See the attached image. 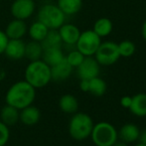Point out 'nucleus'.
Here are the masks:
<instances>
[{"label":"nucleus","mask_w":146,"mask_h":146,"mask_svg":"<svg viewBox=\"0 0 146 146\" xmlns=\"http://www.w3.org/2000/svg\"><path fill=\"white\" fill-rule=\"evenodd\" d=\"M43 46V49L53 48V47H62V39L59 34L58 30H49L46 38L41 42Z\"/></svg>","instance_id":"nucleus-25"},{"label":"nucleus","mask_w":146,"mask_h":146,"mask_svg":"<svg viewBox=\"0 0 146 146\" xmlns=\"http://www.w3.org/2000/svg\"><path fill=\"white\" fill-rule=\"evenodd\" d=\"M131 102H132V96H122V98H120L121 106H122V108H127V110L130 108Z\"/></svg>","instance_id":"nucleus-30"},{"label":"nucleus","mask_w":146,"mask_h":146,"mask_svg":"<svg viewBox=\"0 0 146 146\" xmlns=\"http://www.w3.org/2000/svg\"><path fill=\"white\" fill-rule=\"evenodd\" d=\"M66 20V15L55 4H45L38 12V21L42 22L50 30H58Z\"/></svg>","instance_id":"nucleus-5"},{"label":"nucleus","mask_w":146,"mask_h":146,"mask_svg":"<svg viewBox=\"0 0 146 146\" xmlns=\"http://www.w3.org/2000/svg\"><path fill=\"white\" fill-rule=\"evenodd\" d=\"M65 59V55L62 50V47H53V48H47L43 51L42 60L50 67L57 65L60 62Z\"/></svg>","instance_id":"nucleus-17"},{"label":"nucleus","mask_w":146,"mask_h":146,"mask_svg":"<svg viewBox=\"0 0 146 146\" xmlns=\"http://www.w3.org/2000/svg\"><path fill=\"white\" fill-rule=\"evenodd\" d=\"M94 125V120L88 113L76 112L69 122V133L73 139L83 141L90 136Z\"/></svg>","instance_id":"nucleus-3"},{"label":"nucleus","mask_w":146,"mask_h":146,"mask_svg":"<svg viewBox=\"0 0 146 146\" xmlns=\"http://www.w3.org/2000/svg\"><path fill=\"white\" fill-rule=\"evenodd\" d=\"M59 34L61 36L62 42L69 46H76L78 39L81 35V31L79 28L74 24H66L63 25L58 29Z\"/></svg>","instance_id":"nucleus-11"},{"label":"nucleus","mask_w":146,"mask_h":146,"mask_svg":"<svg viewBox=\"0 0 146 146\" xmlns=\"http://www.w3.org/2000/svg\"><path fill=\"white\" fill-rule=\"evenodd\" d=\"M59 106L65 113L74 114L79 110V102L78 98L73 94H64L59 100Z\"/></svg>","instance_id":"nucleus-19"},{"label":"nucleus","mask_w":146,"mask_h":146,"mask_svg":"<svg viewBox=\"0 0 146 146\" xmlns=\"http://www.w3.org/2000/svg\"><path fill=\"white\" fill-rule=\"evenodd\" d=\"M145 11H146V9H145Z\"/></svg>","instance_id":"nucleus-37"},{"label":"nucleus","mask_w":146,"mask_h":146,"mask_svg":"<svg viewBox=\"0 0 146 146\" xmlns=\"http://www.w3.org/2000/svg\"><path fill=\"white\" fill-rule=\"evenodd\" d=\"M25 46L26 43L22 39H9L4 54L10 60H21L25 57Z\"/></svg>","instance_id":"nucleus-10"},{"label":"nucleus","mask_w":146,"mask_h":146,"mask_svg":"<svg viewBox=\"0 0 146 146\" xmlns=\"http://www.w3.org/2000/svg\"><path fill=\"white\" fill-rule=\"evenodd\" d=\"M74 68L67 62L66 58L57 65L51 67V76L52 80L56 82H63L69 79L73 73Z\"/></svg>","instance_id":"nucleus-14"},{"label":"nucleus","mask_w":146,"mask_h":146,"mask_svg":"<svg viewBox=\"0 0 146 146\" xmlns=\"http://www.w3.org/2000/svg\"><path fill=\"white\" fill-rule=\"evenodd\" d=\"M134 146H146L145 143H142V142H138L137 144H135Z\"/></svg>","instance_id":"nucleus-36"},{"label":"nucleus","mask_w":146,"mask_h":146,"mask_svg":"<svg viewBox=\"0 0 146 146\" xmlns=\"http://www.w3.org/2000/svg\"><path fill=\"white\" fill-rule=\"evenodd\" d=\"M112 29H113L112 22L108 18L102 17L94 22L92 30L100 38H104V37H108V35H110V33L112 32Z\"/></svg>","instance_id":"nucleus-23"},{"label":"nucleus","mask_w":146,"mask_h":146,"mask_svg":"<svg viewBox=\"0 0 146 146\" xmlns=\"http://www.w3.org/2000/svg\"><path fill=\"white\" fill-rule=\"evenodd\" d=\"M36 98V88L24 80L13 84L5 96L6 104L21 110L33 104Z\"/></svg>","instance_id":"nucleus-1"},{"label":"nucleus","mask_w":146,"mask_h":146,"mask_svg":"<svg viewBox=\"0 0 146 146\" xmlns=\"http://www.w3.org/2000/svg\"><path fill=\"white\" fill-rule=\"evenodd\" d=\"M141 34H142L143 39H144L145 42H146V20H145L144 22H143L142 27H141Z\"/></svg>","instance_id":"nucleus-33"},{"label":"nucleus","mask_w":146,"mask_h":146,"mask_svg":"<svg viewBox=\"0 0 146 146\" xmlns=\"http://www.w3.org/2000/svg\"><path fill=\"white\" fill-rule=\"evenodd\" d=\"M10 138V130L9 126L4 124L0 120V146H5L8 143Z\"/></svg>","instance_id":"nucleus-28"},{"label":"nucleus","mask_w":146,"mask_h":146,"mask_svg":"<svg viewBox=\"0 0 146 146\" xmlns=\"http://www.w3.org/2000/svg\"><path fill=\"white\" fill-rule=\"evenodd\" d=\"M57 6L65 15H75L81 11L83 0H58Z\"/></svg>","instance_id":"nucleus-20"},{"label":"nucleus","mask_w":146,"mask_h":146,"mask_svg":"<svg viewBox=\"0 0 146 146\" xmlns=\"http://www.w3.org/2000/svg\"><path fill=\"white\" fill-rule=\"evenodd\" d=\"M118 46V51L120 57H124V58H129L135 53V45L129 40H123L120 43L117 44Z\"/></svg>","instance_id":"nucleus-26"},{"label":"nucleus","mask_w":146,"mask_h":146,"mask_svg":"<svg viewBox=\"0 0 146 146\" xmlns=\"http://www.w3.org/2000/svg\"><path fill=\"white\" fill-rule=\"evenodd\" d=\"M43 46L40 42L37 41H30L29 43H26L25 46V57L30 62L41 60L43 56Z\"/></svg>","instance_id":"nucleus-22"},{"label":"nucleus","mask_w":146,"mask_h":146,"mask_svg":"<svg viewBox=\"0 0 146 146\" xmlns=\"http://www.w3.org/2000/svg\"><path fill=\"white\" fill-rule=\"evenodd\" d=\"M49 30L50 29H49L46 25H44L42 22L37 20L36 22L31 24V26L29 27L27 32H28V34H29L30 38L32 39L33 41H37V42L41 43L46 38Z\"/></svg>","instance_id":"nucleus-21"},{"label":"nucleus","mask_w":146,"mask_h":146,"mask_svg":"<svg viewBox=\"0 0 146 146\" xmlns=\"http://www.w3.org/2000/svg\"><path fill=\"white\" fill-rule=\"evenodd\" d=\"M8 41H9V39L6 36L5 32L0 30V55L4 54V51H5L6 45H7Z\"/></svg>","instance_id":"nucleus-29"},{"label":"nucleus","mask_w":146,"mask_h":146,"mask_svg":"<svg viewBox=\"0 0 146 146\" xmlns=\"http://www.w3.org/2000/svg\"><path fill=\"white\" fill-rule=\"evenodd\" d=\"M35 11L33 0H15L11 5V14L15 19L27 20Z\"/></svg>","instance_id":"nucleus-9"},{"label":"nucleus","mask_w":146,"mask_h":146,"mask_svg":"<svg viewBox=\"0 0 146 146\" xmlns=\"http://www.w3.org/2000/svg\"><path fill=\"white\" fill-rule=\"evenodd\" d=\"M94 56L98 63L104 67L113 65L120 58L118 46L116 43L112 41H106V42L100 43V47L98 48Z\"/></svg>","instance_id":"nucleus-7"},{"label":"nucleus","mask_w":146,"mask_h":146,"mask_svg":"<svg viewBox=\"0 0 146 146\" xmlns=\"http://www.w3.org/2000/svg\"><path fill=\"white\" fill-rule=\"evenodd\" d=\"M6 77V72L3 68H0V82H2Z\"/></svg>","instance_id":"nucleus-34"},{"label":"nucleus","mask_w":146,"mask_h":146,"mask_svg":"<svg viewBox=\"0 0 146 146\" xmlns=\"http://www.w3.org/2000/svg\"><path fill=\"white\" fill-rule=\"evenodd\" d=\"M65 58L67 60L68 63L75 69V68H78L81 65V63L84 61V59H85V56H84L80 51L75 49V50L70 51L69 54H68L67 56H65Z\"/></svg>","instance_id":"nucleus-27"},{"label":"nucleus","mask_w":146,"mask_h":146,"mask_svg":"<svg viewBox=\"0 0 146 146\" xmlns=\"http://www.w3.org/2000/svg\"><path fill=\"white\" fill-rule=\"evenodd\" d=\"M41 118V112L38 108L34 106L33 104L27 106L20 110L19 121H21L24 125L27 126H33L37 124Z\"/></svg>","instance_id":"nucleus-15"},{"label":"nucleus","mask_w":146,"mask_h":146,"mask_svg":"<svg viewBox=\"0 0 146 146\" xmlns=\"http://www.w3.org/2000/svg\"><path fill=\"white\" fill-rule=\"evenodd\" d=\"M77 69V74L80 80H92L98 77L100 73V65L94 57H85Z\"/></svg>","instance_id":"nucleus-8"},{"label":"nucleus","mask_w":146,"mask_h":146,"mask_svg":"<svg viewBox=\"0 0 146 146\" xmlns=\"http://www.w3.org/2000/svg\"><path fill=\"white\" fill-rule=\"evenodd\" d=\"M132 114L138 117L146 116V94L139 92L132 96L130 108H128Z\"/></svg>","instance_id":"nucleus-16"},{"label":"nucleus","mask_w":146,"mask_h":146,"mask_svg":"<svg viewBox=\"0 0 146 146\" xmlns=\"http://www.w3.org/2000/svg\"><path fill=\"white\" fill-rule=\"evenodd\" d=\"M90 137L96 146H112L118 140L116 128L106 121L94 124Z\"/></svg>","instance_id":"nucleus-4"},{"label":"nucleus","mask_w":146,"mask_h":146,"mask_svg":"<svg viewBox=\"0 0 146 146\" xmlns=\"http://www.w3.org/2000/svg\"><path fill=\"white\" fill-rule=\"evenodd\" d=\"M100 43L102 38L98 36L94 30H86L81 32V35L76 43V49L85 57H92L96 54Z\"/></svg>","instance_id":"nucleus-6"},{"label":"nucleus","mask_w":146,"mask_h":146,"mask_svg":"<svg viewBox=\"0 0 146 146\" xmlns=\"http://www.w3.org/2000/svg\"><path fill=\"white\" fill-rule=\"evenodd\" d=\"M28 31L27 24L24 20L15 19L9 22L5 29V34L8 39H22Z\"/></svg>","instance_id":"nucleus-13"},{"label":"nucleus","mask_w":146,"mask_h":146,"mask_svg":"<svg viewBox=\"0 0 146 146\" xmlns=\"http://www.w3.org/2000/svg\"><path fill=\"white\" fill-rule=\"evenodd\" d=\"M80 88H81L82 92H88V88H90V80H81Z\"/></svg>","instance_id":"nucleus-31"},{"label":"nucleus","mask_w":146,"mask_h":146,"mask_svg":"<svg viewBox=\"0 0 146 146\" xmlns=\"http://www.w3.org/2000/svg\"><path fill=\"white\" fill-rule=\"evenodd\" d=\"M138 141L139 142H142V143H145L146 144V129L140 130L139 137H138Z\"/></svg>","instance_id":"nucleus-32"},{"label":"nucleus","mask_w":146,"mask_h":146,"mask_svg":"<svg viewBox=\"0 0 146 146\" xmlns=\"http://www.w3.org/2000/svg\"><path fill=\"white\" fill-rule=\"evenodd\" d=\"M139 133H140L139 127L133 123H126V124L122 125L120 129L117 131L118 140L123 141L127 144L138 141Z\"/></svg>","instance_id":"nucleus-12"},{"label":"nucleus","mask_w":146,"mask_h":146,"mask_svg":"<svg viewBox=\"0 0 146 146\" xmlns=\"http://www.w3.org/2000/svg\"><path fill=\"white\" fill-rule=\"evenodd\" d=\"M24 76L25 81L35 88H45L52 81L51 67L43 60L30 62L26 67Z\"/></svg>","instance_id":"nucleus-2"},{"label":"nucleus","mask_w":146,"mask_h":146,"mask_svg":"<svg viewBox=\"0 0 146 146\" xmlns=\"http://www.w3.org/2000/svg\"><path fill=\"white\" fill-rule=\"evenodd\" d=\"M112 146H128V144L125 143V142H123V141H121V140H117Z\"/></svg>","instance_id":"nucleus-35"},{"label":"nucleus","mask_w":146,"mask_h":146,"mask_svg":"<svg viewBox=\"0 0 146 146\" xmlns=\"http://www.w3.org/2000/svg\"><path fill=\"white\" fill-rule=\"evenodd\" d=\"M19 110L13 108V106L6 104L3 106L0 111V120L6 124L7 126H13L19 121Z\"/></svg>","instance_id":"nucleus-18"},{"label":"nucleus","mask_w":146,"mask_h":146,"mask_svg":"<svg viewBox=\"0 0 146 146\" xmlns=\"http://www.w3.org/2000/svg\"><path fill=\"white\" fill-rule=\"evenodd\" d=\"M108 90V85L102 80V78L96 77L94 79L90 80V88H88V92L92 94L94 96H102Z\"/></svg>","instance_id":"nucleus-24"}]
</instances>
